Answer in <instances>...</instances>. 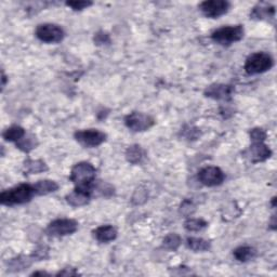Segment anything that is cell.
<instances>
[{
  "instance_id": "4",
  "label": "cell",
  "mask_w": 277,
  "mask_h": 277,
  "mask_svg": "<svg viewBox=\"0 0 277 277\" xmlns=\"http://www.w3.org/2000/svg\"><path fill=\"white\" fill-rule=\"evenodd\" d=\"M274 65L273 58L267 52L250 54L245 62L244 69L248 75H258L270 71Z\"/></svg>"
},
{
  "instance_id": "19",
  "label": "cell",
  "mask_w": 277,
  "mask_h": 277,
  "mask_svg": "<svg viewBox=\"0 0 277 277\" xmlns=\"http://www.w3.org/2000/svg\"><path fill=\"white\" fill-rule=\"evenodd\" d=\"M186 246L195 253H203V251H208L211 248V244L206 241L204 238L199 237H188L186 239Z\"/></svg>"
},
{
  "instance_id": "25",
  "label": "cell",
  "mask_w": 277,
  "mask_h": 277,
  "mask_svg": "<svg viewBox=\"0 0 277 277\" xmlns=\"http://www.w3.org/2000/svg\"><path fill=\"white\" fill-rule=\"evenodd\" d=\"M208 226V222L204 219H187L184 222V229L188 232H199Z\"/></svg>"
},
{
  "instance_id": "22",
  "label": "cell",
  "mask_w": 277,
  "mask_h": 277,
  "mask_svg": "<svg viewBox=\"0 0 277 277\" xmlns=\"http://www.w3.org/2000/svg\"><path fill=\"white\" fill-rule=\"evenodd\" d=\"M38 145V141L34 135H27L25 136L20 142L16 143V147L18 149H21L24 153H29L30 150H33L34 148Z\"/></svg>"
},
{
  "instance_id": "31",
  "label": "cell",
  "mask_w": 277,
  "mask_h": 277,
  "mask_svg": "<svg viewBox=\"0 0 277 277\" xmlns=\"http://www.w3.org/2000/svg\"><path fill=\"white\" fill-rule=\"evenodd\" d=\"M38 275H41V276H48L49 274H48L47 272H43V271H37V272H34L30 276H38Z\"/></svg>"
},
{
  "instance_id": "32",
  "label": "cell",
  "mask_w": 277,
  "mask_h": 277,
  "mask_svg": "<svg viewBox=\"0 0 277 277\" xmlns=\"http://www.w3.org/2000/svg\"><path fill=\"white\" fill-rule=\"evenodd\" d=\"M1 80H2V85H1V87H2V89H3L4 86H5V81H7V76H5L3 72H2V78H1Z\"/></svg>"
},
{
  "instance_id": "24",
  "label": "cell",
  "mask_w": 277,
  "mask_h": 277,
  "mask_svg": "<svg viewBox=\"0 0 277 277\" xmlns=\"http://www.w3.org/2000/svg\"><path fill=\"white\" fill-rule=\"evenodd\" d=\"M181 243H182V239L178 234H175V233H170V234H168L165 238H163L162 246L167 250L175 251L181 246Z\"/></svg>"
},
{
  "instance_id": "30",
  "label": "cell",
  "mask_w": 277,
  "mask_h": 277,
  "mask_svg": "<svg viewBox=\"0 0 277 277\" xmlns=\"http://www.w3.org/2000/svg\"><path fill=\"white\" fill-rule=\"evenodd\" d=\"M78 274L79 273L75 269L66 268V269H63L62 271H60V272L56 275H58V276H77Z\"/></svg>"
},
{
  "instance_id": "15",
  "label": "cell",
  "mask_w": 277,
  "mask_h": 277,
  "mask_svg": "<svg viewBox=\"0 0 277 277\" xmlns=\"http://www.w3.org/2000/svg\"><path fill=\"white\" fill-rule=\"evenodd\" d=\"M93 237L97 239L99 243L108 244L113 242L117 237V230L113 225H101L93 232Z\"/></svg>"
},
{
  "instance_id": "16",
  "label": "cell",
  "mask_w": 277,
  "mask_h": 277,
  "mask_svg": "<svg viewBox=\"0 0 277 277\" xmlns=\"http://www.w3.org/2000/svg\"><path fill=\"white\" fill-rule=\"evenodd\" d=\"M126 158L130 163L138 165V163H141L145 158V150L142 148V146L138 145V144H134V145L129 146L126 150Z\"/></svg>"
},
{
  "instance_id": "6",
  "label": "cell",
  "mask_w": 277,
  "mask_h": 277,
  "mask_svg": "<svg viewBox=\"0 0 277 277\" xmlns=\"http://www.w3.org/2000/svg\"><path fill=\"white\" fill-rule=\"evenodd\" d=\"M126 127L134 132H143L150 129L155 125V119L141 112H132L125 117Z\"/></svg>"
},
{
  "instance_id": "17",
  "label": "cell",
  "mask_w": 277,
  "mask_h": 277,
  "mask_svg": "<svg viewBox=\"0 0 277 277\" xmlns=\"http://www.w3.org/2000/svg\"><path fill=\"white\" fill-rule=\"evenodd\" d=\"M25 136H26V131L21 126H11V127L5 129L2 134V138L5 141L13 142L15 144L20 142Z\"/></svg>"
},
{
  "instance_id": "13",
  "label": "cell",
  "mask_w": 277,
  "mask_h": 277,
  "mask_svg": "<svg viewBox=\"0 0 277 277\" xmlns=\"http://www.w3.org/2000/svg\"><path fill=\"white\" fill-rule=\"evenodd\" d=\"M92 197V194L89 190L86 188L75 187V190L66 195V201L72 207H81L89 203Z\"/></svg>"
},
{
  "instance_id": "10",
  "label": "cell",
  "mask_w": 277,
  "mask_h": 277,
  "mask_svg": "<svg viewBox=\"0 0 277 277\" xmlns=\"http://www.w3.org/2000/svg\"><path fill=\"white\" fill-rule=\"evenodd\" d=\"M231 3L226 0H206L199 4V10L206 17L218 18L228 13Z\"/></svg>"
},
{
  "instance_id": "1",
  "label": "cell",
  "mask_w": 277,
  "mask_h": 277,
  "mask_svg": "<svg viewBox=\"0 0 277 277\" xmlns=\"http://www.w3.org/2000/svg\"><path fill=\"white\" fill-rule=\"evenodd\" d=\"M35 195L36 193L33 185L26 183L18 184L0 194V203L4 206L23 205L30 201Z\"/></svg>"
},
{
  "instance_id": "11",
  "label": "cell",
  "mask_w": 277,
  "mask_h": 277,
  "mask_svg": "<svg viewBox=\"0 0 277 277\" xmlns=\"http://www.w3.org/2000/svg\"><path fill=\"white\" fill-rule=\"evenodd\" d=\"M243 156L253 163L262 162L272 156V150L264 142H253V144L243 152Z\"/></svg>"
},
{
  "instance_id": "21",
  "label": "cell",
  "mask_w": 277,
  "mask_h": 277,
  "mask_svg": "<svg viewBox=\"0 0 277 277\" xmlns=\"http://www.w3.org/2000/svg\"><path fill=\"white\" fill-rule=\"evenodd\" d=\"M24 170L28 174H36L47 171L48 166L41 159H27L24 161Z\"/></svg>"
},
{
  "instance_id": "12",
  "label": "cell",
  "mask_w": 277,
  "mask_h": 277,
  "mask_svg": "<svg viewBox=\"0 0 277 277\" xmlns=\"http://www.w3.org/2000/svg\"><path fill=\"white\" fill-rule=\"evenodd\" d=\"M234 93V87L224 84H213L206 88L205 96L213 100H230Z\"/></svg>"
},
{
  "instance_id": "3",
  "label": "cell",
  "mask_w": 277,
  "mask_h": 277,
  "mask_svg": "<svg viewBox=\"0 0 277 277\" xmlns=\"http://www.w3.org/2000/svg\"><path fill=\"white\" fill-rule=\"evenodd\" d=\"M245 29L243 25H229L212 31L211 39L222 46H230L244 38Z\"/></svg>"
},
{
  "instance_id": "27",
  "label": "cell",
  "mask_w": 277,
  "mask_h": 277,
  "mask_svg": "<svg viewBox=\"0 0 277 277\" xmlns=\"http://www.w3.org/2000/svg\"><path fill=\"white\" fill-rule=\"evenodd\" d=\"M67 7L72 8L74 11H81V10H85L87 8H89L90 5L93 4V2L91 1H83V0H79V1H67L65 3Z\"/></svg>"
},
{
  "instance_id": "26",
  "label": "cell",
  "mask_w": 277,
  "mask_h": 277,
  "mask_svg": "<svg viewBox=\"0 0 277 277\" xmlns=\"http://www.w3.org/2000/svg\"><path fill=\"white\" fill-rule=\"evenodd\" d=\"M249 136H250V138L253 142H264L268 138L266 130H263L262 128L251 129L250 132H249Z\"/></svg>"
},
{
  "instance_id": "5",
  "label": "cell",
  "mask_w": 277,
  "mask_h": 277,
  "mask_svg": "<svg viewBox=\"0 0 277 277\" xmlns=\"http://www.w3.org/2000/svg\"><path fill=\"white\" fill-rule=\"evenodd\" d=\"M35 35L40 41L46 43H59L65 37V31L60 25L52 23L40 24L37 26Z\"/></svg>"
},
{
  "instance_id": "28",
  "label": "cell",
  "mask_w": 277,
  "mask_h": 277,
  "mask_svg": "<svg viewBox=\"0 0 277 277\" xmlns=\"http://www.w3.org/2000/svg\"><path fill=\"white\" fill-rule=\"evenodd\" d=\"M94 42H96L99 46L108 45V43L111 42V38H110L109 34L104 33V31H99V33H97L96 36H94Z\"/></svg>"
},
{
  "instance_id": "8",
  "label": "cell",
  "mask_w": 277,
  "mask_h": 277,
  "mask_svg": "<svg viewBox=\"0 0 277 277\" xmlns=\"http://www.w3.org/2000/svg\"><path fill=\"white\" fill-rule=\"evenodd\" d=\"M76 141L85 147H97L106 141V134L98 129H85L76 131L74 135Z\"/></svg>"
},
{
  "instance_id": "9",
  "label": "cell",
  "mask_w": 277,
  "mask_h": 277,
  "mask_svg": "<svg viewBox=\"0 0 277 277\" xmlns=\"http://www.w3.org/2000/svg\"><path fill=\"white\" fill-rule=\"evenodd\" d=\"M197 179L205 186H218L224 182L225 173L219 167L208 166L199 170Z\"/></svg>"
},
{
  "instance_id": "7",
  "label": "cell",
  "mask_w": 277,
  "mask_h": 277,
  "mask_svg": "<svg viewBox=\"0 0 277 277\" xmlns=\"http://www.w3.org/2000/svg\"><path fill=\"white\" fill-rule=\"evenodd\" d=\"M78 230V223L73 219H56L49 223L46 233L52 237H63L72 235Z\"/></svg>"
},
{
  "instance_id": "29",
  "label": "cell",
  "mask_w": 277,
  "mask_h": 277,
  "mask_svg": "<svg viewBox=\"0 0 277 277\" xmlns=\"http://www.w3.org/2000/svg\"><path fill=\"white\" fill-rule=\"evenodd\" d=\"M194 210H195L194 205L192 204V201H190V200H185V201H183V204L181 205V212L185 216L192 215Z\"/></svg>"
},
{
  "instance_id": "23",
  "label": "cell",
  "mask_w": 277,
  "mask_h": 277,
  "mask_svg": "<svg viewBox=\"0 0 277 277\" xmlns=\"http://www.w3.org/2000/svg\"><path fill=\"white\" fill-rule=\"evenodd\" d=\"M31 259H34L33 256L31 257L20 256L15 258V259H12L9 262V268L11 269V271H13V272H16V271H22L24 269L30 267L31 262H33Z\"/></svg>"
},
{
  "instance_id": "14",
  "label": "cell",
  "mask_w": 277,
  "mask_h": 277,
  "mask_svg": "<svg viewBox=\"0 0 277 277\" xmlns=\"http://www.w3.org/2000/svg\"><path fill=\"white\" fill-rule=\"evenodd\" d=\"M275 16V7L268 2H259L250 12V18L257 21H269Z\"/></svg>"
},
{
  "instance_id": "2",
  "label": "cell",
  "mask_w": 277,
  "mask_h": 277,
  "mask_svg": "<svg viewBox=\"0 0 277 277\" xmlns=\"http://www.w3.org/2000/svg\"><path fill=\"white\" fill-rule=\"evenodd\" d=\"M96 173L97 169L94 168L92 163L80 161L72 168L69 179L76 187L86 188V190L90 191L92 184L96 182Z\"/></svg>"
},
{
  "instance_id": "20",
  "label": "cell",
  "mask_w": 277,
  "mask_h": 277,
  "mask_svg": "<svg viewBox=\"0 0 277 277\" xmlns=\"http://www.w3.org/2000/svg\"><path fill=\"white\" fill-rule=\"evenodd\" d=\"M257 255V250L250 246H241L237 247L233 251V256L239 262H248L253 260Z\"/></svg>"
},
{
  "instance_id": "18",
  "label": "cell",
  "mask_w": 277,
  "mask_h": 277,
  "mask_svg": "<svg viewBox=\"0 0 277 277\" xmlns=\"http://www.w3.org/2000/svg\"><path fill=\"white\" fill-rule=\"evenodd\" d=\"M36 195H48L58 191L59 184L52 180H40L33 184Z\"/></svg>"
}]
</instances>
